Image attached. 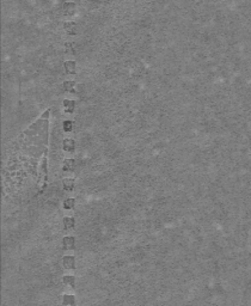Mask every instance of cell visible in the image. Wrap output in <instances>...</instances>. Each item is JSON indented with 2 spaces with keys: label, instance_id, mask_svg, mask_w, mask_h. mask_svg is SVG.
<instances>
[{
  "label": "cell",
  "instance_id": "9",
  "mask_svg": "<svg viewBox=\"0 0 251 306\" xmlns=\"http://www.w3.org/2000/svg\"><path fill=\"white\" fill-rule=\"evenodd\" d=\"M64 282L67 284V285H71V287H74V285H75V279H74V276H71V275H66L64 278Z\"/></svg>",
  "mask_w": 251,
  "mask_h": 306
},
{
  "label": "cell",
  "instance_id": "6",
  "mask_svg": "<svg viewBox=\"0 0 251 306\" xmlns=\"http://www.w3.org/2000/svg\"><path fill=\"white\" fill-rule=\"evenodd\" d=\"M74 188V179L72 178H66L64 181V189L66 192H72Z\"/></svg>",
  "mask_w": 251,
  "mask_h": 306
},
{
  "label": "cell",
  "instance_id": "13",
  "mask_svg": "<svg viewBox=\"0 0 251 306\" xmlns=\"http://www.w3.org/2000/svg\"><path fill=\"white\" fill-rule=\"evenodd\" d=\"M74 86V83L73 81H65L64 83V89L66 91H71Z\"/></svg>",
  "mask_w": 251,
  "mask_h": 306
},
{
  "label": "cell",
  "instance_id": "8",
  "mask_svg": "<svg viewBox=\"0 0 251 306\" xmlns=\"http://www.w3.org/2000/svg\"><path fill=\"white\" fill-rule=\"evenodd\" d=\"M65 68H66V72H67V73H74V72H75V64H74L73 61L66 62V64H65Z\"/></svg>",
  "mask_w": 251,
  "mask_h": 306
},
{
  "label": "cell",
  "instance_id": "4",
  "mask_svg": "<svg viewBox=\"0 0 251 306\" xmlns=\"http://www.w3.org/2000/svg\"><path fill=\"white\" fill-rule=\"evenodd\" d=\"M75 160L74 159H65L64 162V168L62 170L64 171H73L75 169Z\"/></svg>",
  "mask_w": 251,
  "mask_h": 306
},
{
  "label": "cell",
  "instance_id": "12",
  "mask_svg": "<svg viewBox=\"0 0 251 306\" xmlns=\"http://www.w3.org/2000/svg\"><path fill=\"white\" fill-rule=\"evenodd\" d=\"M62 128H64L65 132H71L72 129H73V122L72 121H65L64 124H62Z\"/></svg>",
  "mask_w": 251,
  "mask_h": 306
},
{
  "label": "cell",
  "instance_id": "10",
  "mask_svg": "<svg viewBox=\"0 0 251 306\" xmlns=\"http://www.w3.org/2000/svg\"><path fill=\"white\" fill-rule=\"evenodd\" d=\"M75 301H74V297L73 295H64V300H62V304L64 305H73Z\"/></svg>",
  "mask_w": 251,
  "mask_h": 306
},
{
  "label": "cell",
  "instance_id": "2",
  "mask_svg": "<svg viewBox=\"0 0 251 306\" xmlns=\"http://www.w3.org/2000/svg\"><path fill=\"white\" fill-rule=\"evenodd\" d=\"M74 244H75V240L73 237H65L62 240V246L65 250H72L74 248Z\"/></svg>",
  "mask_w": 251,
  "mask_h": 306
},
{
  "label": "cell",
  "instance_id": "5",
  "mask_svg": "<svg viewBox=\"0 0 251 306\" xmlns=\"http://www.w3.org/2000/svg\"><path fill=\"white\" fill-rule=\"evenodd\" d=\"M64 107H65V111H66V113H72V111L74 110V108H75V102H74V100H65Z\"/></svg>",
  "mask_w": 251,
  "mask_h": 306
},
{
  "label": "cell",
  "instance_id": "7",
  "mask_svg": "<svg viewBox=\"0 0 251 306\" xmlns=\"http://www.w3.org/2000/svg\"><path fill=\"white\" fill-rule=\"evenodd\" d=\"M74 226V219L70 218V216H66L64 218V227L65 230H71Z\"/></svg>",
  "mask_w": 251,
  "mask_h": 306
},
{
  "label": "cell",
  "instance_id": "11",
  "mask_svg": "<svg viewBox=\"0 0 251 306\" xmlns=\"http://www.w3.org/2000/svg\"><path fill=\"white\" fill-rule=\"evenodd\" d=\"M74 203H75L74 199H67L64 202V208L65 209H72L74 207Z\"/></svg>",
  "mask_w": 251,
  "mask_h": 306
},
{
  "label": "cell",
  "instance_id": "3",
  "mask_svg": "<svg viewBox=\"0 0 251 306\" xmlns=\"http://www.w3.org/2000/svg\"><path fill=\"white\" fill-rule=\"evenodd\" d=\"M62 147H64V150L66 151V152H73L74 148H75V143H74V140H72V139H66V140H64Z\"/></svg>",
  "mask_w": 251,
  "mask_h": 306
},
{
  "label": "cell",
  "instance_id": "1",
  "mask_svg": "<svg viewBox=\"0 0 251 306\" xmlns=\"http://www.w3.org/2000/svg\"><path fill=\"white\" fill-rule=\"evenodd\" d=\"M62 263H64V267L66 269H74L75 268V260L73 256H65Z\"/></svg>",
  "mask_w": 251,
  "mask_h": 306
}]
</instances>
